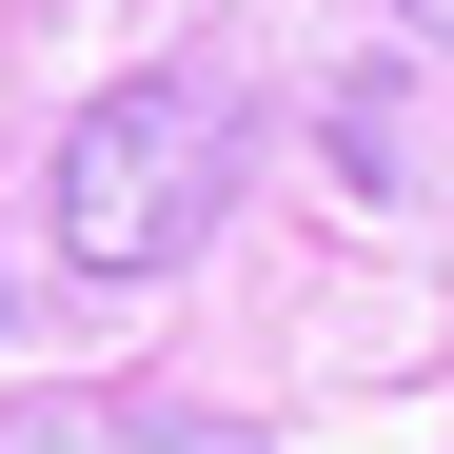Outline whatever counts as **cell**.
Here are the masks:
<instances>
[{
	"instance_id": "1",
	"label": "cell",
	"mask_w": 454,
	"mask_h": 454,
	"mask_svg": "<svg viewBox=\"0 0 454 454\" xmlns=\"http://www.w3.org/2000/svg\"><path fill=\"white\" fill-rule=\"evenodd\" d=\"M238 178H257V80L238 59H138V80H99L59 119L40 217H59L80 277H178L217 217H238Z\"/></svg>"
},
{
	"instance_id": "2",
	"label": "cell",
	"mask_w": 454,
	"mask_h": 454,
	"mask_svg": "<svg viewBox=\"0 0 454 454\" xmlns=\"http://www.w3.org/2000/svg\"><path fill=\"white\" fill-rule=\"evenodd\" d=\"M0 454H257V434L178 395H0Z\"/></svg>"
},
{
	"instance_id": "3",
	"label": "cell",
	"mask_w": 454,
	"mask_h": 454,
	"mask_svg": "<svg viewBox=\"0 0 454 454\" xmlns=\"http://www.w3.org/2000/svg\"><path fill=\"white\" fill-rule=\"evenodd\" d=\"M395 20H434V40H454V0H395Z\"/></svg>"
}]
</instances>
